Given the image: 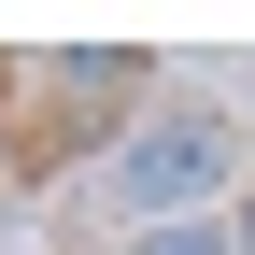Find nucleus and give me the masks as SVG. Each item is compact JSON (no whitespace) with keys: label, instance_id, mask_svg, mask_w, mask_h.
I'll use <instances>...</instances> for the list:
<instances>
[{"label":"nucleus","instance_id":"7ed1b4c3","mask_svg":"<svg viewBox=\"0 0 255 255\" xmlns=\"http://www.w3.org/2000/svg\"><path fill=\"white\" fill-rule=\"evenodd\" d=\"M227 241H241V255H255V184H241V199H227Z\"/></svg>","mask_w":255,"mask_h":255},{"label":"nucleus","instance_id":"f257e3e1","mask_svg":"<svg viewBox=\"0 0 255 255\" xmlns=\"http://www.w3.org/2000/svg\"><path fill=\"white\" fill-rule=\"evenodd\" d=\"M241 128L213 114V100H156V114H128L114 128V156H100V184L85 199L128 213V227H184V213H227L241 199Z\"/></svg>","mask_w":255,"mask_h":255},{"label":"nucleus","instance_id":"f03ea898","mask_svg":"<svg viewBox=\"0 0 255 255\" xmlns=\"http://www.w3.org/2000/svg\"><path fill=\"white\" fill-rule=\"evenodd\" d=\"M114 255H241V241H227V213H184V227H128Z\"/></svg>","mask_w":255,"mask_h":255}]
</instances>
